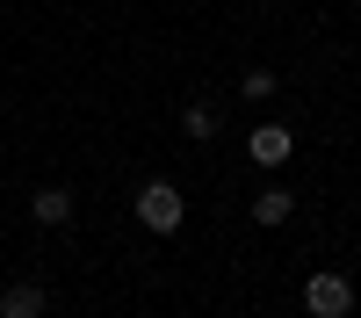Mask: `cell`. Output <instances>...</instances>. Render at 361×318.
<instances>
[{"instance_id": "obj_1", "label": "cell", "mask_w": 361, "mask_h": 318, "mask_svg": "<svg viewBox=\"0 0 361 318\" xmlns=\"http://www.w3.org/2000/svg\"><path fill=\"white\" fill-rule=\"evenodd\" d=\"M137 224L152 231V239H173V231L188 224V195L173 181H137Z\"/></svg>"}, {"instance_id": "obj_2", "label": "cell", "mask_w": 361, "mask_h": 318, "mask_svg": "<svg viewBox=\"0 0 361 318\" xmlns=\"http://www.w3.org/2000/svg\"><path fill=\"white\" fill-rule=\"evenodd\" d=\"M304 311H311V318H347V311H354V282H347L340 268H318V275L304 282Z\"/></svg>"}, {"instance_id": "obj_3", "label": "cell", "mask_w": 361, "mask_h": 318, "mask_svg": "<svg viewBox=\"0 0 361 318\" xmlns=\"http://www.w3.org/2000/svg\"><path fill=\"white\" fill-rule=\"evenodd\" d=\"M289 152H296V130H289V123L246 130V159H253V166H289Z\"/></svg>"}, {"instance_id": "obj_4", "label": "cell", "mask_w": 361, "mask_h": 318, "mask_svg": "<svg viewBox=\"0 0 361 318\" xmlns=\"http://www.w3.org/2000/svg\"><path fill=\"white\" fill-rule=\"evenodd\" d=\"M44 311H51L44 282H8V289H0V318H44Z\"/></svg>"}, {"instance_id": "obj_5", "label": "cell", "mask_w": 361, "mask_h": 318, "mask_svg": "<svg viewBox=\"0 0 361 318\" xmlns=\"http://www.w3.org/2000/svg\"><path fill=\"white\" fill-rule=\"evenodd\" d=\"M289 217H296V195H289L282 181L253 188V224H267V231H275V224H289Z\"/></svg>"}, {"instance_id": "obj_6", "label": "cell", "mask_w": 361, "mask_h": 318, "mask_svg": "<svg viewBox=\"0 0 361 318\" xmlns=\"http://www.w3.org/2000/svg\"><path fill=\"white\" fill-rule=\"evenodd\" d=\"M29 217H37V224H66L73 217V188H29Z\"/></svg>"}, {"instance_id": "obj_7", "label": "cell", "mask_w": 361, "mask_h": 318, "mask_svg": "<svg viewBox=\"0 0 361 318\" xmlns=\"http://www.w3.org/2000/svg\"><path fill=\"white\" fill-rule=\"evenodd\" d=\"M180 137H188V145H209V137H217V109H209V102H188V109H180Z\"/></svg>"}, {"instance_id": "obj_8", "label": "cell", "mask_w": 361, "mask_h": 318, "mask_svg": "<svg viewBox=\"0 0 361 318\" xmlns=\"http://www.w3.org/2000/svg\"><path fill=\"white\" fill-rule=\"evenodd\" d=\"M275 87H282L275 73H267V66H253L246 80H238V94H246V102H267V94H275Z\"/></svg>"}]
</instances>
